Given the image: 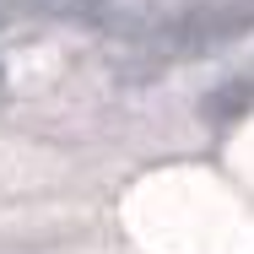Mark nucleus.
Returning <instances> with one entry per match:
<instances>
[{"mask_svg": "<svg viewBox=\"0 0 254 254\" xmlns=\"http://www.w3.org/2000/svg\"><path fill=\"white\" fill-rule=\"evenodd\" d=\"M254 108V76H238V81H222L211 98L200 103V114L211 125H233V119H244Z\"/></svg>", "mask_w": 254, "mask_h": 254, "instance_id": "1", "label": "nucleus"}]
</instances>
